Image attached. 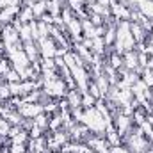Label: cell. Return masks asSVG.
<instances>
[{
  "label": "cell",
  "mask_w": 153,
  "mask_h": 153,
  "mask_svg": "<svg viewBox=\"0 0 153 153\" xmlns=\"http://www.w3.org/2000/svg\"><path fill=\"white\" fill-rule=\"evenodd\" d=\"M78 123L85 125L87 130H89V132H94L96 135H103V134H105V128H107V123H105L103 116L100 114V111H98L96 107L84 109Z\"/></svg>",
  "instance_id": "obj_1"
},
{
  "label": "cell",
  "mask_w": 153,
  "mask_h": 153,
  "mask_svg": "<svg viewBox=\"0 0 153 153\" xmlns=\"http://www.w3.org/2000/svg\"><path fill=\"white\" fill-rule=\"evenodd\" d=\"M41 59H55L57 57V43L52 38H41L36 41Z\"/></svg>",
  "instance_id": "obj_2"
},
{
  "label": "cell",
  "mask_w": 153,
  "mask_h": 153,
  "mask_svg": "<svg viewBox=\"0 0 153 153\" xmlns=\"http://www.w3.org/2000/svg\"><path fill=\"white\" fill-rule=\"evenodd\" d=\"M16 111L23 119H34L36 116L45 112V107H43V103H22Z\"/></svg>",
  "instance_id": "obj_3"
},
{
  "label": "cell",
  "mask_w": 153,
  "mask_h": 153,
  "mask_svg": "<svg viewBox=\"0 0 153 153\" xmlns=\"http://www.w3.org/2000/svg\"><path fill=\"white\" fill-rule=\"evenodd\" d=\"M20 5H9V7H4L2 11H0V23L2 25H11L16 18H18V14H20Z\"/></svg>",
  "instance_id": "obj_4"
},
{
  "label": "cell",
  "mask_w": 153,
  "mask_h": 153,
  "mask_svg": "<svg viewBox=\"0 0 153 153\" xmlns=\"http://www.w3.org/2000/svg\"><path fill=\"white\" fill-rule=\"evenodd\" d=\"M64 98H66V103H68L70 111L82 109V93L78 89H68V93H66Z\"/></svg>",
  "instance_id": "obj_5"
},
{
  "label": "cell",
  "mask_w": 153,
  "mask_h": 153,
  "mask_svg": "<svg viewBox=\"0 0 153 153\" xmlns=\"http://www.w3.org/2000/svg\"><path fill=\"white\" fill-rule=\"evenodd\" d=\"M30 7H32V13H34V20H41L46 14V2L45 0H36Z\"/></svg>",
  "instance_id": "obj_6"
},
{
  "label": "cell",
  "mask_w": 153,
  "mask_h": 153,
  "mask_svg": "<svg viewBox=\"0 0 153 153\" xmlns=\"http://www.w3.org/2000/svg\"><path fill=\"white\" fill-rule=\"evenodd\" d=\"M48 123H50V117L46 116V112H41L39 116L34 117V125H36L38 128H41L43 132H45V130H48Z\"/></svg>",
  "instance_id": "obj_7"
},
{
  "label": "cell",
  "mask_w": 153,
  "mask_h": 153,
  "mask_svg": "<svg viewBox=\"0 0 153 153\" xmlns=\"http://www.w3.org/2000/svg\"><path fill=\"white\" fill-rule=\"evenodd\" d=\"M94 105H96V98L91 96L89 93H84V94H82V107H84V109H91V107H94Z\"/></svg>",
  "instance_id": "obj_8"
},
{
  "label": "cell",
  "mask_w": 153,
  "mask_h": 153,
  "mask_svg": "<svg viewBox=\"0 0 153 153\" xmlns=\"http://www.w3.org/2000/svg\"><path fill=\"white\" fill-rule=\"evenodd\" d=\"M9 70H13V66H11V61H9L7 57H2V59H0V78L5 75Z\"/></svg>",
  "instance_id": "obj_9"
},
{
  "label": "cell",
  "mask_w": 153,
  "mask_h": 153,
  "mask_svg": "<svg viewBox=\"0 0 153 153\" xmlns=\"http://www.w3.org/2000/svg\"><path fill=\"white\" fill-rule=\"evenodd\" d=\"M2 78H4V80H5L7 84H11V82H20V80H22V78H20V75H18V71H16V70H9V71H7L5 75L2 76Z\"/></svg>",
  "instance_id": "obj_10"
},
{
  "label": "cell",
  "mask_w": 153,
  "mask_h": 153,
  "mask_svg": "<svg viewBox=\"0 0 153 153\" xmlns=\"http://www.w3.org/2000/svg\"><path fill=\"white\" fill-rule=\"evenodd\" d=\"M13 94H11V89H9V84L5 82V84H0V102H4V100H9Z\"/></svg>",
  "instance_id": "obj_11"
},
{
  "label": "cell",
  "mask_w": 153,
  "mask_h": 153,
  "mask_svg": "<svg viewBox=\"0 0 153 153\" xmlns=\"http://www.w3.org/2000/svg\"><path fill=\"white\" fill-rule=\"evenodd\" d=\"M9 130H11V125L0 116V137H7L9 135Z\"/></svg>",
  "instance_id": "obj_12"
},
{
  "label": "cell",
  "mask_w": 153,
  "mask_h": 153,
  "mask_svg": "<svg viewBox=\"0 0 153 153\" xmlns=\"http://www.w3.org/2000/svg\"><path fill=\"white\" fill-rule=\"evenodd\" d=\"M109 153H130V150L121 146V144H117V146H111V152Z\"/></svg>",
  "instance_id": "obj_13"
},
{
  "label": "cell",
  "mask_w": 153,
  "mask_h": 153,
  "mask_svg": "<svg viewBox=\"0 0 153 153\" xmlns=\"http://www.w3.org/2000/svg\"><path fill=\"white\" fill-rule=\"evenodd\" d=\"M59 2H62V0H59Z\"/></svg>",
  "instance_id": "obj_14"
},
{
  "label": "cell",
  "mask_w": 153,
  "mask_h": 153,
  "mask_svg": "<svg viewBox=\"0 0 153 153\" xmlns=\"http://www.w3.org/2000/svg\"><path fill=\"white\" fill-rule=\"evenodd\" d=\"M0 59H2V55H0Z\"/></svg>",
  "instance_id": "obj_15"
},
{
  "label": "cell",
  "mask_w": 153,
  "mask_h": 153,
  "mask_svg": "<svg viewBox=\"0 0 153 153\" xmlns=\"http://www.w3.org/2000/svg\"><path fill=\"white\" fill-rule=\"evenodd\" d=\"M152 34H153V30H152Z\"/></svg>",
  "instance_id": "obj_16"
}]
</instances>
